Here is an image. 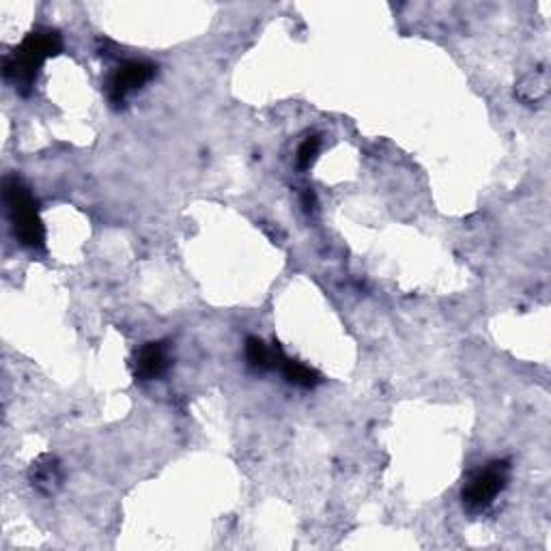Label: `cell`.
<instances>
[{
  "instance_id": "1",
  "label": "cell",
  "mask_w": 551,
  "mask_h": 551,
  "mask_svg": "<svg viewBox=\"0 0 551 551\" xmlns=\"http://www.w3.org/2000/svg\"><path fill=\"white\" fill-rule=\"evenodd\" d=\"M63 39L56 31H34L26 34L24 42L20 44L14 54L5 61V78L22 93H28L31 86L37 80L39 72H42L44 63L52 59V56L61 54Z\"/></svg>"
},
{
  "instance_id": "2",
  "label": "cell",
  "mask_w": 551,
  "mask_h": 551,
  "mask_svg": "<svg viewBox=\"0 0 551 551\" xmlns=\"http://www.w3.org/2000/svg\"><path fill=\"white\" fill-rule=\"evenodd\" d=\"M3 198L17 241L24 248L42 250L45 246V228L31 189L22 183L20 177H7L3 181Z\"/></svg>"
},
{
  "instance_id": "3",
  "label": "cell",
  "mask_w": 551,
  "mask_h": 551,
  "mask_svg": "<svg viewBox=\"0 0 551 551\" xmlns=\"http://www.w3.org/2000/svg\"><path fill=\"white\" fill-rule=\"evenodd\" d=\"M510 465L508 461H491L478 469L463 489V507L469 513H482L496 502V498L507 489Z\"/></svg>"
},
{
  "instance_id": "4",
  "label": "cell",
  "mask_w": 551,
  "mask_h": 551,
  "mask_svg": "<svg viewBox=\"0 0 551 551\" xmlns=\"http://www.w3.org/2000/svg\"><path fill=\"white\" fill-rule=\"evenodd\" d=\"M155 67L149 65L145 61H130L123 63L117 69V73H114L111 80V86H108V95H111L112 103H123L125 97H128L131 91L140 89V86H145L149 80L153 78Z\"/></svg>"
},
{
  "instance_id": "5",
  "label": "cell",
  "mask_w": 551,
  "mask_h": 551,
  "mask_svg": "<svg viewBox=\"0 0 551 551\" xmlns=\"http://www.w3.org/2000/svg\"><path fill=\"white\" fill-rule=\"evenodd\" d=\"M169 369V352L164 343H147L134 360V375L142 382H153Z\"/></svg>"
},
{
  "instance_id": "6",
  "label": "cell",
  "mask_w": 551,
  "mask_h": 551,
  "mask_svg": "<svg viewBox=\"0 0 551 551\" xmlns=\"http://www.w3.org/2000/svg\"><path fill=\"white\" fill-rule=\"evenodd\" d=\"M274 366H278L280 371H283L285 379L293 386H300V388H314L321 382L317 372H314L310 366L302 364V362L286 358L283 353V349L276 344L274 347Z\"/></svg>"
},
{
  "instance_id": "7",
  "label": "cell",
  "mask_w": 551,
  "mask_h": 551,
  "mask_svg": "<svg viewBox=\"0 0 551 551\" xmlns=\"http://www.w3.org/2000/svg\"><path fill=\"white\" fill-rule=\"evenodd\" d=\"M31 480H33V487H37L39 491H44V493L54 491L63 480L59 461H56L54 457L39 459V461L33 465Z\"/></svg>"
},
{
  "instance_id": "8",
  "label": "cell",
  "mask_w": 551,
  "mask_h": 551,
  "mask_svg": "<svg viewBox=\"0 0 551 551\" xmlns=\"http://www.w3.org/2000/svg\"><path fill=\"white\" fill-rule=\"evenodd\" d=\"M246 360H248L250 369L258 372L269 371L274 366V349H269L261 338L250 336L246 341Z\"/></svg>"
},
{
  "instance_id": "9",
  "label": "cell",
  "mask_w": 551,
  "mask_h": 551,
  "mask_svg": "<svg viewBox=\"0 0 551 551\" xmlns=\"http://www.w3.org/2000/svg\"><path fill=\"white\" fill-rule=\"evenodd\" d=\"M321 149V140L319 136H308L306 140L302 142L300 149H297V166H300V170H308L310 166L314 164V160H317Z\"/></svg>"
},
{
  "instance_id": "10",
  "label": "cell",
  "mask_w": 551,
  "mask_h": 551,
  "mask_svg": "<svg viewBox=\"0 0 551 551\" xmlns=\"http://www.w3.org/2000/svg\"><path fill=\"white\" fill-rule=\"evenodd\" d=\"M304 207H306V211H310L314 207V197L310 192L304 194Z\"/></svg>"
}]
</instances>
